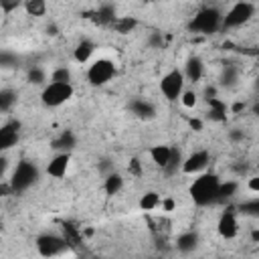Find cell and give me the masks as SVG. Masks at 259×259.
<instances>
[{"mask_svg": "<svg viewBox=\"0 0 259 259\" xmlns=\"http://www.w3.org/2000/svg\"><path fill=\"white\" fill-rule=\"evenodd\" d=\"M34 247H36L40 257L53 259V257H59V255L69 251V241L65 237L57 235V233H42V235L36 237Z\"/></svg>", "mask_w": 259, "mask_h": 259, "instance_id": "4", "label": "cell"}, {"mask_svg": "<svg viewBox=\"0 0 259 259\" xmlns=\"http://www.w3.org/2000/svg\"><path fill=\"white\" fill-rule=\"evenodd\" d=\"M16 99H18V93L14 89H10V87L0 89V111L2 113H8L16 105Z\"/></svg>", "mask_w": 259, "mask_h": 259, "instance_id": "21", "label": "cell"}, {"mask_svg": "<svg viewBox=\"0 0 259 259\" xmlns=\"http://www.w3.org/2000/svg\"><path fill=\"white\" fill-rule=\"evenodd\" d=\"M93 55H95V42L89 40V38L79 40L75 51H73V57H75L77 63H87V61H91Z\"/></svg>", "mask_w": 259, "mask_h": 259, "instance_id": "17", "label": "cell"}, {"mask_svg": "<svg viewBox=\"0 0 259 259\" xmlns=\"http://www.w3.org/2000/svg\"><path fill=\"white\" fill-rule=\"evenodd\" d=\"M217 231L223 239H235L239 235V221H237V212L235 208H227L223 210V214L219 217V223H217Z\"/></svg>", "mask_w": 259, "mask_h": 259, "instance_id": "9", "label": "cell"}, {"mask_svg": "<svg viewBox=\"0 0 259 259\" xmlns=\"http://www.w3.org/2000/svg\"><path fill=\"white\" fill-rule=\"evenodd\" d=\"M20 6V2L18 0H0V10L4 12V14H8V12H12V10H16Z\"/></svg>", "mask_w": 259, "mask_h": 259, "instance_id": "33", "label": "cell"}, {"mask_svg": "<svg viewBox=\"0 0 259 259\" xmlns=\"http://www.w3.org/2000/svg\"><path fill=\"white\" fill-rule=\"evenodd\" d=\"M136 24H138V20L132 18V16H117L115 22L111 24V28L115 32H119V34H127V32H132L136 28Z\"/></svg>", "mask_w": 259, "mask_h": 259, "instance_id": "25", "label": "cell"}, {"mask_svg": "<svg viewBox=\"0 0 259 259\" xmlns=\"http://www.w3.org/2000/svg\"><path fill=\"white\" fill-rule=\"evenodd\" d=\"M241 109H243V103H235V105H233V111H235V113L241 111Z\"/></svg>", "mask_w": 259, "mask_h": 259, "instance_id": "38", "label": "cell"}, {"mask_svg": "<svg viewBox=\"0 0 259 259\" xmlns=\"http://www.w3.org/2000/svg\"><path fill=\"white\" fill-rule=\"evenodd\" d=\"M69 164H71V154H57L49 166H47V174L53 176V178H63L69 170Z\"/></svg>", "mask_w": 259, "mask_h": 259, "instance_id": "15", "label": "cell"}, {"mask_svg": "<svg viewBox=\"0 0 259 259\" xmlns=\"http://www.w3.org/2000/svg\"><path fill=\"white\" fill-rule=\"evenodd\" d=\"M38 178H40L38 166H36L32 160H20V162L14 166V170H12V174H10V178H8V184H10L12 192L18 194V192H24V190H28L30 186H34V184L38 182Z\"/></svg>", "mask_w": 259, "mask_h": 259, "instance_id": "3", "label": "cell"}, {"mask_svg": "<svg viewBox=\"0 0 259 259\" xmlns=\"http://www.w3.org/2000/svg\"><path fill=\"white\" fill-rule=\"evenodd\" d=\"M26 79L32 85H45L47 83V71L42 67H30L26 73Z\"/></svg>", "mask_w": 259, "mask_h": 259, "instance_id": "27", "label": "cell"}, {"mask_svg": "<svg viewBox=\"0 0 259 259\" xmlns=\"http://www.w3.org/2000/svg\"><path fill=\"white\" fill-rule=\"evenodd\" d=\"M255 89H257V93H259V75H257V81H255Z\"/></svg>", "mask_w": 259, "mask_h": 259, "instance_id": "39", "label": "cell"}, {"mask_svg": "<svg viewBox=\"0 0 259 259\" xmlns=\"http://www.w3.org/2000/svg\"><path fill=\"white\" fill-rule=\"evenodd\" d=\"M73 97V85L71 83H47L42 87V93H40V101L47 105V107H59L63 103H67L69 99Z\"/></svg>", "mask_w": 259, "mask_h": 259, "instance_id": "6", "label": "cell"}, {"mask_svg": "<svg viewBox=\"0 0 259 259\" xmlns=\"http://www.w3.org/2000/svg\"><path fill=\"white\" fill-rule=\"evenodd\" d=\"M182 164H184V156H182L180 148H172V154H170V160H168L164 172H166L168 176H174V174L182 172Z\"/></svg>", "mask_w": 259, "mask_h": 259, "instance_id": "20", "label": "cell"}, {"mask_svg": "<svg viewBox=\"0 0 259 259\" xmlns=\"http://www.w3.org/2000/svg\"><path fill=\"white\" fill-rule=\"evenodd\" d=\"M225 14L217 6H204L200 8L188 22V30L196 34H214L223 28Z\"/></svg>", "mask_w": 259, "mask_h": 259, "instance_id": "2", "label": "cell"}, {"mask_svg": "<svg viewBox=\"0 0 259 259\" xmlns=\"http://www.w3.org/2000/svg\"><path fill=\"white\" fill-rule=\"evenodd\" d=\"M95 18H97V22H101V24H113L115 22V6L113 4H101L99 8H97V12H95Z\"/></svg>", "mask_w": 259, "mask_h": 259, "instance_id": "23", "label": "cell"}, {"mask_svg": "<svg viewBox=\"0 0 259 259\" xmlns=\"http://www.w3.org/2000/svg\"><path fill=\"white\" fill-rule=\"evenodd\" d=\"M170 154H172V146H166V144H158V146H152L150 148V158L156 166H160L162 170L166 168L168 160H170Z\"/></svg>", "mask_w": 259, "mask_h": 259, "instance_id": "18", "label": "cell"}, {"mask_svg": "<svg viewBox=\"0 0 259 259\" xmlns=\"http://www.w3.org/2000/svg\"><path fill=\"white\" fill-rule=\"evenodd\" d=\"M184 73L178 69H170L166 75H162L160 79V91L168 101H178L184 93Z\"/></svg>", "mask_w": 259, "mask_h": 259, "instance_id": "7", "label": "cell"}, {"mask_svg": "<svg viewBox=\"0 0 259 259\" xmlns=\"http://www.w3.org/2000/svg\"><path fill=\"white\" fill-rule=\"evenodd\" d=\"M208 103V107H210V117L212 119H217V121H223L225 117H227V105L219 99V97H214V99H208L206 101Z\"/></svg>", "mask_w": 259, "mask_h": 259, "instance_id": "26", "label": "cell"}, {"mask_svg": "<svg viewBox=\"0 0 259 259\" xmlns=\"http://www.w3.org/2000/svg\"><path fill=\"white\" fill-rule=\"evenodd\" d=\"M51 81H55V83H71V71L67 67H57L51 73Z\"/></svg>", "mask_w": 259, "mask_h": 259, "instance_id": "31", "label": "cell"}, {"mask_svg": "<svg viewBox=\"0 0 259 259\" xmlns=\"http://www.w3.org/2000/svg\"><path fill=\"white\" fill-rule=\"evenodd\" d=\"M123 188V176L119 174V172H109V174H105V180H103V190H105V194L107 196H113V194H117L119 190Z\"/></svg>", "mask_w": 259, "mask_h": 259, "instance_id": "19", "label": "cell"}, {"mask_svg": "<svg viewBox=\"0 0 259 259\" xmlns=\"http://www.w3.org/2000/svg\"><path fill=\"white\" fill-rule=\"evenodd\" d=\"M182 73H184V79H188L190 83L200 81L202 75H204V63H202V59L196 57V55L188 57L186 63H184V71Z\"/></svg>", "mask_w": 259, "mask_h": 259, "instance_id": "13", "label": "cell"}, {"mask_svg": "<svg viewBox=\"0 0 259 259\" xmlns=\"http://www.w3.org/2000/svg\"><path fill=\"white\" fill-rule=\"evenodd\" d=\"M115 77V65L109 59H95L87 69V81L93 87H101Z\"/></svg>", "mask_w": 259, "mask_h": 259, "instance_id": "8", "label": "cell"}, {"mask_svg": "<svg viewBox=\"0 0 259 259\" xmlns=\"http://www.w3.org/2000/svg\"><path fill=\"white\" fill-rule=\"evenodd\" d=\"M208 164H210V154L206 150H196L184 158L182 172L184 174H202Z\"/></svg>", "mask_w": 259, "mask_h": 259, "instance_id": "11", "label": "cell"}, {"mask_svg": "<svg viewBox=\"0 0 259 259\" xmlns=\"http://www.w3.org/2000/svg\"><path fill=\"white\" fill-rule=\"evenodd\" d=\"M24 10H26L30 16H45L47 4H45L42 0H28V2H24Z\"/></svg>", "mask_w": 259, "mask_h": 259, "instance_id": "30", "label": "cell"}, {"mask_svg": "<svg viewBox=\"0 0 259 259\" xmlns=\"http://www.w3.org/2000/svg\"><path fill=\"white\" fill-rule=\"evenodd\" d=\"M219 188H221V178L214 172H202L194 178L188 192L196 206H210L217 204Z\"/></svg>", "mask_w": 259, "mask_h": 259, "instance_id": "1", "label": "cell"}, {"mask_svg": "<svg viewBox=\"0 0 259 259\" xmlns=\"http://www.w3.org/2000/svg\"><path fill=\"white\" fill-rule=\"evenodd\" d=\"M150 47H162L164 45V38H162V32H152L150 38H148Z\"/></svg>", "mask_w": 259, "mask_h": 259, "instance_id": "34", "label": "cell"}, {"mask_svg": "<svg viewBox=\"0 0 259 259\" xmlns=\"http://www.w3.org/2000/svg\"><path fill=\"white\" fill-rule=\"evenodd\" d=\"M247 186H249V190H253V192H259V176H253V178H249Z\"/></svg>", "mask_w": 259, "mask_h": 259, "instance_id": "35", "label": "cell"}, {"mask_svg": "<svg viewBox=\"0 0 259 259\" xmlns=\"http://www.w3.org/2000/svg\"><path fill=\"white\" fill-rule=\"evenodd\" d=\"M77 146V138L71 130H65L61 132L55 140H53V150H57V154H71V150Z\"/></svg>", "mask_w": 259, "mask_h": 259, "instance_id": "16", "label": "cell"}, {"mask_svg": "<svg viewBox=\"0 0 259 259\" xmlns=\"http://www.w3.org/2000/svg\"><path fill=\"white\" fill-rule=\"evenodd\" d=\"M130 111H132L138 119H144V121L156 117V107H154V103L148 101V99H142V97H136V99L130 101Z\"/></svg>", "mask_w": 259, "mask_h": 259, "instance_id": "12", "label": "cell"}, {"mask_svg": "<svg viewBox=\"0 0 259 259\" xmlns=\"http://www.w3.org/2000/svg\"><path fill=\"white\" fill-rule=\"evenodd\" d=\"M237 77H239L237 67L227 65V67L223 69V75H221V85H223V87H233V85L237 83Z\"/></svg>", "mask_w": 259, "mask_h": 259, "instance_id": "28", "label": "cell"}, {"mask_svg": "<svg viewBox=\"0 0 259 259\" xmlns=\"http://www.w3.org/2000/svg\"><path fill=\"white\" fill-rule=\"evenodd\" d=\"M237 210L249 219H259V196L257 198H249L237 204Z\"/></svg>", "mask_w": 259, "mask_h": 259, "instance_id": "24", "label": "cell"}, {"mask_svg": "<svg viewBox=\"0 0 259 259\" xmlns=\"http://www.w3.org/2000/svg\"><path fill=\"white\" fill-rule=\"evenodd\" d=\"M239 190V184L235 180H227V182H221V188H219V198H217V204H225L229 202Z\"/></svg>", "mask_w": 259, "mask_h": 259, "instance_id": "22", "label": "cell"}, {"mask_svg": "<svg viewBox=\"0 0 259 259\" xmlns=\"http://www.w3.org/2000/svg\"><path fill=\"white\" fill-rule=\"evenodd\" d=\"M198 245H200V237H198L196 231H184V233H180L178 239H176V249H178L180 253H184V255L196 251Z\"/></svg>", "mask_w": 259, "mask_h": 259, "instance_id": "14", "label": "cell"}, {"mask_svg": "<svg viewBox=\"0 0 259 259\" xmlns=\"http://www.w3.org/2000/svg\"><path fill=\"white\" fill-rule=\"evenodd\" d=\"M160 202H162V200H160L158 192L150 190V192H146V194L140 198V208H142V210H152V208H156Z\"/></svg>", "mask_w": 259, "mask_h": 259, "instance_id": "29", "label": "cell"}, {"mask_svg": "<svg viewBox=\"0 0 259 259\" xmlns=\"http://www.w3.org/2000/svg\"><path fill=\"white\" fill-rule=\"evenodd\" d=\"M255 14V4L251 2H235L223 18V30H231V28H239L243 24H247Z\"/></svg>", "mask_w": 259, "mask_h": 259, "instance_id": "5", "label": "cell"}, {"mask_svg": "<svg viewBox=\"0 0 259 259\" xmlns=\"http://www.w3.org/2000/svg\"><path fill=\"white\" fill-rule=\"evenodd\" d=\"M20 127L22 125H20L18 119H8V121L2 123V127H0V150L2 152L10 150L12 146L18 144V140H20Z\"/></svg>", "mask_w": 259, "mask_h": 259, "instance_id": "10", "label": "cell"}, {"mask_svg": "<svg viewBox=\"0 0 259 259\" xmlns=\"http://www.w3.org/2000/svg\"><path fill=\"white\" fill-rule=\"evenodd\" d=\"M190 125H192L194 130H200V127H202V123H200L198 119H192V121H190Z\"/></svg>", "mask_w": 259, "mask_h": 259, "instance_id": "37", "label": "cell"}, {"mask_svg": "<svg viewBox=\"0 0 259 259\" xmlns=\"http://www.w3.org/2000/svg\"><path fill=\"white\" fill-rule=\"evenodd\" d=\"M160 204H162L164 210H172V208H174V200H172V198H164Z\"/></svg>", "mask_w": 259, "mask_h": 259, "instance_id": "36", "label": "cell"}, {"mask_svg": "<svg viewBox=\"0 0 259 259\" xmlns=\"http://www.w3.org/2000/svg\"><path fill=\"white\" fill-rule=\"evenodd\" d=\"M180 101H182V105H184V107H194V105H196V101H198V97H196V93H194V91H190V89H188V91H184V93H182Z\"/></svg>", "mask_w": 259, "mask_h": 259, "instance_id": "32", "label": "cell"}]
</instances>
